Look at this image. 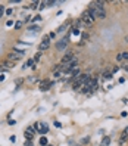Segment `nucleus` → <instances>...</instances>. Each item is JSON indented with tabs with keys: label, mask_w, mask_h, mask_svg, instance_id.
<instances>
[{
	"label": "nucleus",
	"mask_w": 128,
	"mask_h": 146,
	"mask_svg": "<svg viewBox=\"0 0 128 146\" xmlns=\"http://www.w3.org/2000/svg\"><path fill=\"white\" fill-rule=\"evenodd\" d=\"M60 74H62L60 71H56V72L53 74V77H55V78H59V77H60Z\"/></svg>",
	"instance_id": "b1692460"
},
{
	"label": "nucleus",
	"mask_w": 128,
	"mask_h": 146,
	"mask_svg": "<svg viewBox=\"0 0 128 146\" xmlns=\"http://www.w3.org/2000/svg\"><path fill=\"white\" fill-rule=\"evenodd\" d=\"M109 143H111V139H109V137H105V139L102 140V146H108Z\"/></svg>",
	"instance_id": "dca6fc26"
},
{
	"label": "nucleus",
	"mask_w": 128,
	"mask_h": 146,
	"mask_svg": "<svg viewBox=\"0 0 128 146\" xmlns=\"http://www.w3.org/2000/svg\"><path fill=\"white\" fill-rule=\"evenodd\" d=\"M122 59H128V52H122Z\"/></svg>",
	"instance_id": "c85d7f7f"
},
{
	"label": "nucleus",
	"mask_w": 128,
	"mask_h": 146,
	"mask_svg": "<svg viewBox=\"0 0 128 146\" xmlns=\"http://www.w3.org/2000/svg\"><path fill=\"white\" fill-rule=\"evenodd\" d=\"M40 58H41V52H38V53L35 55V58H34V61H38Z\"/></svg>",
	"instance_id": "bb28decb"
},
{
	"label": "nucleus",
	"mask_w": 128,
	"mask_h": 146,
	"mask_svg": "<svg viewBox=\"0 0 128 146\" xmlns=\"http://www.w3.org/2000/svg\"><path fill=\"white\" fill-rule=\"evenodd\" d=\"M72 30H74V31H72L74 35H78V34H80V28H72Z\"/></svg>",
	"instance_id": "412c9836"
},
{
	"label": "nucleus",
	"mask_w": 128,
	"mask_h": 146,
	"mask_svg": "<svg viewBox=\"0 0 128 146\" xmlns=\"http://www.w3.org/2000/svg\"><path fill=\"white\" fill-rule=\"evenodd\" d=\"M21 27H22V21H18V22L15 24V28H16V30H19Z\"/></svg>",
	"instance_id": "6ab92c4d"
},
{
	"label": "nucleus",
	"mask_w": 128,
	"mask_h": 146,
	"mask_svg": "<svg viewBox=\"0 0 128 146\" xmlns=\"http://www.w3.org/2000/svg\"><path fill=\"white\" fill-rule=\"evenodd\" d=\"M22 56H24V55H21V53H18V52H13V53H9V55H7V59L12 61V62H15V61H19Z\"/></svg>",
	"instance_id": "0eeeda50"
},
{
	"label": "nucleus",
	"mask_w": 128,
	"mask_h": 146,
	"mask_svg": "<svg viewBox=\"0 0 128 146\" xmlns=\"http://www.w3.org/2000/svg\"><path fill=\"white\" fill-rule=\"evenodd\" d=\"M87 38H88V34H87V32H83V34H81V40L84 41V40H87Z\"/></svg>",
	"instance_id": "aec40b11"
},
{
	"label": "nucleus",
	"mask_w": 128,
	"mask_h": 146,
	"mask_svg": "<svg viewBox=\"0 0 128 146\" xmlns=\"http://www.w3.org/2000/svg\"><path fill=\"white\" fill-rule=\"evenodd\" d=\"M37 6H38V1H32V3L29 4V7H31V9H37Z\"/></svg>",
	"instance_id": "a211bd4d"
},
{
	"label": "nucleus",
	"mask_w": 128,
	"mask_h": 146,
	"mask_svg": "<svg viewBox=\"0 0 128 146\" xmlns=\"http://www.w3.org/2000/svg\"><path fill=\"white\" fill-rule=\"evenodd\" d=\"M127 133H128V129H125V130H124V133H122V136H121V142H122V143H124V142L128 139Z\"/></svg>",
	"instance_id": "4468645a"
},
{
	"label": "nucleus",
	"mask_w": 128,
	"mask_h": 146,
	"mask_svg": "<svg viewBox=\"0 0 128 146\" xmlns=\"http://www.w3.org/2000/svg\"><path fill=\"white\" fill-rule=\"evenodd\" d=\"M68 25H69V22H65V24H63V25H60L56 31H57V32H63V31H65V28H66Z\"/></svg>",
	"instance_id": "ddd939ff"
},
{
	"label": "nucleus",
	"mask_w": 128,
	"mask_h": 146,
	"mask_svg": "<svg viewBox=\"0 0 128 146\" xmlns=\"http://www.w3.org/2000/svg\"><path fill=\"white\" fill-rule=\"evenodd\" d=\"M74 59H75V55H74V52H71V50H69V52H66V53H65V56L62 58L60 64H63V65H65V64H69V62H71V61H74Z\"/></svg>",
	"instance_id": "20e7f679"
},
{
	"label": "nucleus",
	"mask_w": 128,
	"mask_h": 146,
	"mask_svg": "<svg viewBox=\"0 0 128 146\" xmlns=\"http://www.w3.org/2000/svg\"><path fill=\"white\" fill-rule=\"evenodd\" d=\"M46 6H47V4H46V1H43V3L40 4V7H38V9H40V10H43V9H44Z\"/></svg>",
	"instance_id": "393cba45"
},
{
	"label": "nucleus",
	"mask_w": 128,
	"mask_h": 146,
	"mask_svg": "<svg viewBox=\"0 0 128 146\" xmlns=\"http://www.w3.org/2000/svg\"><path fill=\"white\" fill-rule=\"evenodd\" d=\"M32 21H41V16H40V15H35V16L32 18Z\"/></svg>",
	"instance_id": "a878e982"
},
{
	"label": "nucleus",
	"mask_w": 128,
	"mask_h": 146,
	"mask_svg": "<svg viewBox=\"0 0 128 146\" xmlns=\"http://www.w3.org/2000/svg\"><path fill=\"white\" fill-rule=\"evenodd\" d=\"M40 145H41V146H47V145H49V143H47V139H46L44 136H43V137H40Z\"/></svg>",
	"instance_id": "2eb2a0df"
},
{
	"label": "nucleus",
	"mask_w": 128,
	"mask_h": 146,
	"mask_svg": "<svg viewBox=\"0 0 128 146\" xmlns=\"http://www.w3.org/2000/svg\"><path fill=\"white\" fill-rule=\"evenodd\" d=\"M53 86V81H41L40 83V90L41 92H46V90H49V87H52Z\"/></svg>",
	"instance_id": "6e6552de"
},
{
	"label": "nucleus",
	"mask_w": 128,
	"mask_h": 146,
	"mask_svg": "<svg viewBox=\"0 0 128 146\" xmlns=\"http://www.w3.org/2000/svg\"><path fill=\"white\" fill-rule=\"evenodd\" d=\"M12 12H13V10H12V7H10V9H7V10H6V13H7V15H9V16H10V15H12Z\"/></svg>",
	"instance_id": "7c9ffc66"
},
{
	"label": "nucleus",
	"mask_w": 128,
	"mask_h": 146,
	"mask_svg": "<svg viewBox=\"0 0 128 146\" xmlns=\"http://www.w3.org/2000/svg\"><path fill=\"white\" fill-rule=\"evenodd\" d=\"M55 127H56V129H60V127H62V124H60L59 121H55Z\"/></svg>",
	"instance_id": "cd10ccee"
},
{
	"label": "nucleus",
	"mask_w": 128,
	"mask_h": 146,
	"mask_svg": "<svg viewBox=\"0 0 128 146\" xmlns=\"http://www.w3.org/2000/svg\"><path fill=\"white\" fill-rule=\"evenodd\" d=\"M3 13H4V6H3V4H0V18L3 16Z\"/></svg>",
	"instance_id": "5701e85b"
},
{
	"label": "nucleus",
	"mask_w": 128,
	"mask_h": 146,
	"mask_svg": "<svg viewBox=\"0 0 128 146\" xmlns=\"http://www.w3.org/2000/svg\"><path fill=\"white\" fill-rule=\"evenodd\" d=\"M9 124H10V126H15L16 123H15V120H10V121H9Z\"/></svg>",
	"instance_id": "f704fd0d"
},
{
	"label": "nucleus",
	"mask_w": 128,
	"mask_h": 146,
	"mask_svg": "<svg viewBox=\"0 0 128 146\" xmlns=\"http://www.w3.org/2000/svg\"><path fill=\"white\" fill-rule=\"evenodd\" d=\"M87 87H88V89H90V92L93 93V92H94V90L97 89V80H96V78H91V80L88 81V84H87Z\"/></svg>",
	"instance_id": "1a4fd4ad"
},
{
	"label": "nucleus",
	"mask_w": 128,
	"mask_h": 146,
	"mask_svg": "<svg viewBox=\"0 0 128 146\" xmlns=\"http://www.w3.org/2000/svg\"><path fill=\"white\" fill-rule=\"evenodd\" d=\"M81 22L85 24V25H91V24L94 22V19L90 16L88 10H84V12H83V15H81Z\"/></svg>",
	"instance_id": "7ed1b4c3"
},
{
	"label": "nucleus",
	"mask_w": 128,
	"mask_h": 146,
	"mask_svg": "<svg viewBox=\"0 0 128 146\" xmlns=\"http://www.w3.org/2000/svg\"><path fill=\"white\" fill-rule=\"evenodd\" d=\"M116 61H122V53H119V55L116 56Z\"/></svg>",
	"instance_id": "473e14b6"
},
{
	"label": "nucleus",
	"mask_w": 128,
	"mask_h": 146,
	"mask_svg": "<svg viewBox=\"0 0 128 146\" xmlns=\"http://www.w3.org/2000/svg\"><path fill=\"white\" fill-rule=\"evenodd\" d=\"M55 35H56L55 32H50V34H49V37H50V38H55Z\"/></svg>",
	"instance_id": "72a5a7b5"
},
{
	"label": "nucleus",
	"mask_w": 128,
	"mask_h": 146,
	"mask_svg": "<svg viewBox=\"0 0 128 146\" xmlns=\"http://www.w3.org/2000/svg\"><path fill=\"white\" fill-rule=\"evenodd\" d=\"M47 146H53V145H47Z\"/></svg>",
	"instance_id": "c9c22d12"
},
{
	"label": "nucleus",
	"mask_w": 128,
	"mask_h": 146,
	"mask_svg": "<svg viewBox=\"0 0 128 146\" xmlns=\"http://www.w3.org/2000/svg\"><path fill=\"white\" fill-rule=\"evenodd\" d=\"M1 65H4V68H7V69H9V68H13V66H15V64H13L12 61H7V62H3Z\"/></svg>",
	"instance_id": "f8f14e48"
},
{
	"label": "nucleus",
	"mask_w": 128,
	"mask_h": 146,
	"mask_svg": "<svg viewBox=\"0 0 128 146\" xmlns=\"http://www.w3.org/2000/svg\"><path fill=\"white\" fill-rule=\"evenodd\" d=\"M68 40H69V34H66V35H65V37H63L62 40H59V41L56 43V49H57L59 52H63V50L66 49V46H68V43H69Z\"/></svg>",
	"instance_id": "f03ea898"
},
{
	"label": "nucleus",
	"mask_w": 128,
	"mask_h": 146,
	"mask_svg": "<svg viewBox=\"0 0 128 146\" xmlns=\"http://www.w3.org/2000/svg\"><path fill=\"white\" fill-rule=\"evenodd\" d=\"M6 25H7V27H12V25H13V22H12V21H10V19H9V21H7V22H6Z\"/></svg>",
	"instance_id": "2f4dec72"
},
{
	"label": "nucleus",
	"mask_w": 128,
	"mask_h": 146,
	"mask_svg": "<svg viewBox=\"0 0 128 146\" xmlns=\"http://www.w3.org/2000/svg\"><path fill=\"white\" fill-rule=\"evenodd\" d=\"M34 134H35V129L31 126V127H28L27 130H25V137H27V140H31V139H34Z\"/></svg>",
	"instance_id": "423d86ee"
},
{
	"label": "nucleus",
	"mask_w": 128,
	"mask_h": 146,
	"mask_svg": "<svg viewBox=\"0 0 128 146\" xmlns=\"http://www.w3.org/2000/svg\"><path fill=\"white\" fill-rule=\"evenodd\" d=\"M28 30H29V31H38V30H40V27H38V25H31Z\"/></svg>",
	"instance_id": "f3484780"
},
{
	"label": "nucleus",
	"mask_w": 128,
	"mask_h": 146,
	"mask_svg": "<svg viewBox=\"0 0 128 146\" xmlns=\"http://www.w3.org/2000/svg\"><path fill=\"white\" fill-rule=\"evenodd\" d=\"M118 71H119V66H118V65H115V66L112 68V74H115V72H118Z\"/></svg>",
	"instance_id": "4be33fe9"
},
{
	"label": "nucleus",
	"mask_w": 128,
	"mask_h": 146,
	"mask_svg": "<svg viewBox=\"0 0 128 146\" xmlns=\"http://www.w3.org/2000/svg\"><path fill=\"white\" fill-rule=\"evenodd\" d=\"M103 78H105V80H112V78H114V74L109 72V71H105V72H103Z\"/></svg>",
	"instance_id": "9b49d317"
},
{
	"label": "nucleus",
	"mask_w": 128,
	"mask_h": 146,
	"mask_svg": "<svg viewBox=\"0 0 128 146\" xmlns=\"http://www.w3.org/2000/svg\"><path fill=\"white\" fill-rule=\"evenodd\" d=\"M47 131H49V126L41 123V127H40V131H38V133H41V134H46Z\"/></svg>",
	"instance_id": "9d476101"
},
{
	"label": "nucleus",
	"mask_w": 128,
	"mask_h": 146,
	"mask_svg": "<svg viewBox=\"0 0 128 146\" xmlns=\"http://www.w3.org/2000/svg\"><path fill=\"white\" fill-rule=\"evenodd\" d=\"M105 1H102V0H99V1H91L90 3V6L96 10V13H97V18H100V19H105L106 18V12H105Z\"/></svg>",
	"instance_id": "f257e3e1"
},
{
	"label": "nucleus",
	"mask_w": 128,
	"mask_h": 146,
	"mask_svg": "<svg viewBox=\"0 0 128 146\" xmlns=\"http://www.w3.org/2000/svg\"><path fill=\"white\" fill-rule=\"evenodd\" d=\"M87 142H90V137H84V139L81 140V143H87Z\"/></svg>",
	"instance_id": "c756f323"
},
{
	"label": "nucleus",
	"mask_w": 128,
	"mask_h": 146,
	"mask_svg": "<svg viewBox=\"0 0 128 146\" xmlns=\"http://www.w3.org/2000/svg\"><path fill=\"white\" fill-rule=\"evenodd\" d=\"M49 46H50V37H49V35H44V37H43V41H41L40 46H38V49H40V52H41V50L49 49Z\"/></svg>",
	"instance_id": "39448f33"
}]
</instances>
